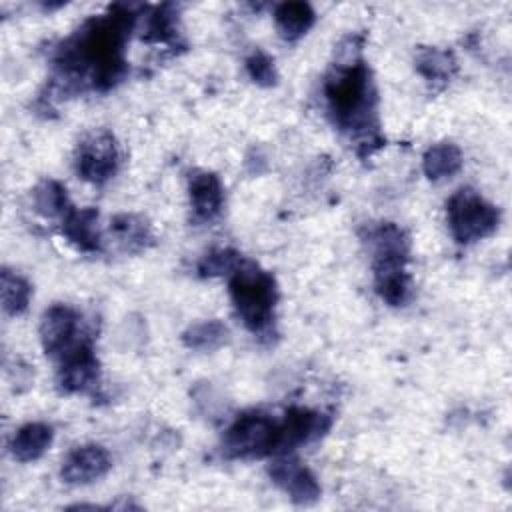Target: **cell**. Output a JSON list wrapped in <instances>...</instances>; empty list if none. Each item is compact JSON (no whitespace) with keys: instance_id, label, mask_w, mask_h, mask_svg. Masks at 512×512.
Wrapping results in <instances>:
<instances>
[{"instance_id":"6da1fadb","label":"cell","mask_w":512,"mask_h":512,"mask_svg":"<svg viewBox=\"0 0 512 512\" xmlns=\"http://www.w3.org/2000/svg\"><path fill=\"white\" fill-rule=\"evenodd\" d=\"M136 24V14L126 6H112L106 14L90 18L62 44L56 56L58 80L76 86L86 72L96 90H108L126 74L124 44Z\"/></svg>"},{"instance_id":"7a4b0ae2","label":"cell","mask_w":512,"mask_h":512,"mask_svg":"<svg viewBox=\"0 0 512 512\" xmlns=\"http://www.w3.org/2000/svg\"><path fill=\"white\" fill-rule=\"evenodd\" d=\"M324 94L328 100L334 122L348 132L356 134V146H362V154H370L382 146L376 124V92L370 80V70L362 60L350 64H334L326 76Z\"/></svg>"},{"instance_id":"3957f363","label":"cell","mask_w":512,"mask_h":512,"mask_svg":"<svg viewBox=\"0 0 512 512\" xmlns=\"http://www.w3.org/2000/svg\"><path fill=\"white\" fill-rule=\"evenodd\" d=\"M230 296L244 326L258 338L274 326L278 288L272 274L250 260H242L230 274Z\"/></svg>"},{"instance_id":"277c9868","label":"cell","mask_w":512,"mask_h":512,"mask_svg":"<svg viewBox=\"0 0 512 512\" xmlns=\"http://www.w3.org/2000/svg\"><path fill=\"white\" fill-rule=\"evenodd\" d=\"M448 228L456 242L470 244L490 236L500 222V212L472 188L456 190L446 202Z\"/></svg>"},{"instance_id":"5b68a950","label":"cell","mask_w":512,"mask_h":512,"mask_svg":"<svg viewBox=\"0 0 512 512\" xmlns=\"http://www.w3.org/2000/svg\"><path fill=\"white\" fill-rule=\"evenodd\" d=\"M278 448V422L264 412H244L224 432L222 452L228 458L254 460L274 456Z\"/></svg>"},{"instance_id":"8992f818","label":"cell","mask_w":512,"mask_h":512,"mask_svg":"<svg viewBox=\"0 0 512 512\" xmlns=\"http://www.w3.org/2000/svg\"><path fill=\"white\" fill-rule=\"evenodd\" d=\"M76 172L80 178L102 184L118 168L116 140L106 130H92L80 142L76 150Z\"/></svg>"},{"instance_id":"52a82bcc","label":"cell","mask_w":512,"mask_h":512,"mask_svg":"<svg viewBox=\"0 0 512 512\" xmlns=\"http://www.w3.org/2000/svg\"><path fill=\"white\" fill-rule=\"evenodd\" d=\"M84 336H88V332L82 328V316L74 308L54 304L44 312L40 322V342L50 358L58 360Z\"/></svg>"},{"instance_id":"ba28073f","label":"cell","mask_w":512,"mask_h":512,"mask_svg":"<svg viewBox=\"0 0 512 512\" xmlns=\"http://www.w3.org/2000/svg\"><path fill=\"white\" fill-rule=\"evenodd\" d=\"M98 382L92 336H84L58 358V384L64 392H86Z\"/></svg>"},{"instance_id":"9c48e42d","label":"cell","mask_w":512,"mask_h":512,"mask_svg":"<svg viewBox=\"0 0 512 512\" xmlns=\"http://www.w3.org/2000/svg\"><path fill=\"white\" fill-rule=\"evenodd\" d=\"M268 474L272 482L280 486L296 504H314L320 498V484L316 476L294 456H290V452L274 454Z\"/></svg>"},{"instance_id":"30bf717a","label":"cell","mask_w":512,"mask_h":512,"mask_svg":"<svg viewBox=\"0 0 512 512\" xmlns=\"http://www.w3.org/2000/svg\"><path fill=\"white\" fill-rule=\"evenodd\" d=\"M332 420L326 414L292 406L284 420L278 424V448L276 454H288L294 448L318 440L330 428Z\"/></svg>"},{"instance_id":"8fae6325","label":"cell","mask_w":512,"mask_h":512,"mask_svg":"<svg viewBox=\"0 0 512 512\" xmlns=\"http://www.w3.org/2000/svg\"><path fill=\"white\" fill-rule=\"evenodd\" d=\"M112 466L110 454L100 444L74 448L62 462L60 476L66 484H88L102 478Z\"/></svg>"},{"instance_id":"7c38bea8","label":"cell","mask_w":512,"mask_h":512,"mask_svg":"<svg viewBox=\"0 0 512 512\" xmlns=\"http://www.w3.org/2000/svg\"><path fill=\"white\" fill-rule=\"evenodd\" d=\"M190 206L198 222L214 220L224 204V188L216 174L206 170H194L188 178Z\"/></svg>"},{"instance_id":"4fadbf2b","label":"cell","mask_w":512,"mask_h":512,"mask_svg":"<svg viewBox=\"0 0 512 512\" xmlns=\"http://www.w3.org/2000/svg\"><path fill=\"white\" fill-rule=\"evenodd\" d=\"M64 236L84 252H96L100 248V228H98V210L82 208L70 210L62 218Z\"/></svg>"},{"instance_id":"5bb4252c","label":"cell","mask_w":512,"mask_h":512,"mask_svg":"<svg viewBox=\"0 0 512 512\" xmlns=\"http://www.w3.org/2000/svg\"><path fill=\"white\" fill-rule=\"evenodd\" d=\"M52 426L44 422H28L14 434L10 442V450L16 460L32 462L38 460L52 444Z\"/></svg>"},{"instance_id":"9a60e30c","label":"cell","mask_w":512,"mask_h":512,"mask_svg":"<svg viewBox=\"0 0 512 512\" xmlns=\"http://www.w3.org/2000/svg\"><path fill=\"white\" fill-rule=\"evenodd\" d=\"M316 20V14L308 2H282L274 10V22L280 36L288 42L304 36Z\"/></svg>"},{"instance_id":"2e32d148","label":"cell","mask_w":512,"mask_h":512,"mask_svg":"<svg viewBox=\"0 0 512 512\" xmlns=\"http://www.w3.org/2000/svg\"><path fill=\"white\" fill-rule=\"evenodd\" d=\"M110 230L118 246L126 252H140L152 242L150 224L136 214H118L110 222Z\"/></svg>"},{"instance_id":"e0dca14e","label":"cell","mask_w":512,"mask_h":512,"mask_svg":"<svg viewBox=\"0 0 512 512\" xmlns=\"http://www.w3.org/2000/svg\"><path fill=\"white\" fill-rule=\"evenodd\" d=\"M462 168V152L452 142H440L426 150L422 170L430 180H444Z\"/></svg>"},{"instance_id":"ac0fdd59","label":"cell","mask_w":512,"mask_h":512,"mask_svg":"<svg viewBox=\"0 0 512 512\" xmlns=\"http://www.w3.org/2000/svg\"><path fill=\"white\" fill-rule=\"evenodd\" d=\"M458 64L452 52L440 50V48H420L416 54V70L428 80V82H448Z\"/></svg>"},{"instance_id":"d6986e66","label":"cell","mask_w":512,"mask_h":512,"mask_svg":"<svg viewBox=\"0 0 512 512\" xmlns=\"http://www.w3.org/2000/svg\"><path fill=\"white\" fill-rule=\"evenodd\" d=\"M32 202L34 208L40 216L44 218H64L72 206L68 202V194L66 188L56 182V180H42L40 184H36L34 192H32Z\"/></svg>"},{"instance_id":"ffe728a7","label":"cell","mask_w":512,"mask_h":512,"mask_svg":"<svg viewBox=\"0 0 512 512\" xmlns=\"http://www.w3.org/2000/svg\"><path fill=\"white\" fill-rule=\"evenodd\" d=\"M0 292H2L4 312L10 316H18L28 308V302L32 296V286L18 272L4 268L0 274Z\"/></svg>"},{"instance_id":"44dd1931","label":"cell","mask_w":512,"mask_h":512,"mask_svg":"<svg viewBox=\"0 0 512 512\" xmlns=\"http://www.w3.org/2000/svg\"><path fill=\"white\" fill-rule=\"evenodd\" d=\"M226 340H228V328L220 320H204V322L192 324L182 334L184 346L190 350H198V352L216 350Z\"/></svg>"},{"instance_id":"7402d4cb","label":"cell","mask_w":512,"mask_h":512,"mask_svg":"<svg viewBox=\"0 0 512 512\" xmlns=\"http://www.w3.org/2000/svg\"><path fill=\"white\" fill-rule=\"evenodd\" d=\"M242 262V256L232 248H220L208 252L200 264L198 272L200 276H220V274H232V270Z\"/></svg>"},{"instance_id":"603a6c76","label":"cell","mask_w":512,"mask_h":512,"mask_svg":"<svg viewBox=\"0 0 512 512\" xmlns=\"http://www.w3.org/2000/svg\"><path fill=\"white\" fill-rule=\"evenodd\" d=\"M176 36V20L170 6L156 8L146 22V34L142 38L150 42H170Z\"/></svg>"},{"instance_id":"cb8c5ba5","label":"cell","mask_w":512,"mask_h":512,"mask_svg":"<svg viewBox=\"0 0 512 512\" xmlns=\"http://www.w3.org/2000/svg\"><path fill=\"white\" fill-rule=\"evenodd\" d=\"M246 72L252 82H256L258 86H264V88L274 86L278 80L274 60L262 50H256L246 58Z\"/></svg>"}]
</instances>
